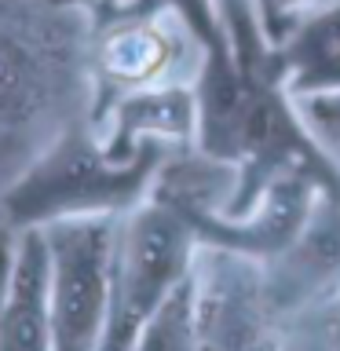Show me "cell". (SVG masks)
Instances as JSON below:
<instances>
[{"label":"cell","instance_id":"10","mask_svg":"<svg viewBox=\"0 0 340 351\" xmlns=\"http://www.w3.org/2000/svg\"><path fill=\"white\" fill-rule=\"evenodd\" d=\"M44 227L15 230L8 282L0 293V351H51V293Z\"/></svg>","mask_w":340,"mask_h":351},{"label":"cell","instance_id":"1","mask_svg":"<svg viewBox=\"0 0 340 351\" xmlns=\"http://www.w3.org/2000/svg\"><path fill=\"white\" fill-rule=\"evenodd\" d=\"M88 8L0 0V194L70 128L92 121Z\"/></svg>","mask_w":340,"mask_h":351},{"label":"cell","instance_id":"17","mask_svg":"<svg viewBox=\"0 0 340 351\" xmlns=\"http://www.w3.org/2000/svg\"><path fill=\"white\" fill-rule=\"evenodd\" d=\"M333 300H340V293H337V296H333Z\"/></svg>","mask_w":340,"mask_h":351},{"label":"cell","instance_id":"12","mask_svg":"<svg viewBox=\"0 0 340 351\" xmlns=\"http://www.w3.org/2000/svg\"><path fill=\"white\" fill-rule=\"evenodd\" d=\"M136 351H202L194 333V311H191V274L143 322L136 337Z\"/></svg>","mask_w":340,"mask_h":351},{"label":"cell","instance_id":"13","mask_svg":"<svg viewBox=\"0 0 340 351\" xmlns=\"http://www.w3.org/2000/svg\"><path fill=\"white\" fill-rule=\"evenodd\" d=\"M147 8L172 11V15L197 37V44H202L205 51H223V44H219V29H216L212 0H106V4H99V8L92 11V15H114V11H147Z\"/></svg>","mask_w":340,"mask_h":351},{"label":"cell","instance_id":"5","mask_svg":"<svg viewBox=\"0 0 340 351\" xmlns=\"http://www.w3.org/2000/svg\"><path fill=\"white\" fill-rule=\"evenodd\" d=\"M191 311L202 351H282L285 318L274 307L267 267L256 256L197 241Z\"/></svg>","mask_w":340,"mask_h":351},{"label":"cell","instance_id":"3","mask_svg":"<svg viewBox=\"0 0 340 351\" xmlns=\"http://www.w3.org/2000/svg\"><path fill=\"white\" fill-rule=\"evenodd\" d=\"M197 234L172 205L147 197L117 223L114 296L99 351H136L143 322L175 285L186 282Z\"/></svg>","mask_w":340,"mask_h":351},{"label":"cell","instance_id":"11","mask_svg":"<svg viewBox=\"0 0 340 351\" xmlns=\"http://www.w3.org/2000/svg\"><path fill=\"white\" fill-rule=\"evenodd\" d=\"M289 95H315L340 88V0H326L289 22L278 40Z\"/></svg>","mask_w":340,"mask_h":351},{"label":"cell","instance_id":"6","mask_svg":"<svg viewBox=\"0 0 340 351\" xmlns=\"http://www.w3.org/2000/svg\"><path fill=\"white\" fill-rule=\"evenodd\" d=\"M92 19V117L125 92L169 81H194L202 70L205 48L172 11L147 8Z\"/></svg>","mask_w":340,"mask_h":351},{"label":"cell","instance_id":"9","mask_svg":"<svg viewBox=\"0 0 340 351\" xmlns=\"http://www.w3.org/2000/svg\"><path fill=\"white\" fill-rule=\"evenodd\" d=\"M318 194H322L318 183H311L307 176L282 172L263 186V194L252 202L249 213L230 219L227 216H191V219L183 216V219L194 227L202 245H219L256 260H271L296 238V230L304 227Z\"/></svg>","mask_w":340,"mask_h":351},{"label":"cell","instance_id":"7","mask_svg":"<svg viewBox=\"0 0 340 351\" xmlns=\"http://www.w3.org/2000/svg\"><path fill=\"white\" fill-rule=\"evenodd\" d=\"M103 150L128 161L147 147H191L197 132V95L194 81L150 84L117 95L92 117Z\"/></svg>","mask_w":340,"mask_h":351},{"label":"cell","instance_id":"8","mask_svg":"<svg viewBox=\"0 0 340 351\" xmlns=\"http://www.w3.org/2000/svg\"><path fill=\"white\" fill-rule=\"evenodd\" d=\"M274 307L289 322L293 315L326 304L340 293V202L318 194L296 238L278 256L263 260Z\"/></svg>","mask_w":340,"mask_h":351},{"label":"cell","instance_id":"15","mask_svg":"<svg viewBox=\"0 0 340 351\" xmlns=\"http://www.w3.org/2000/svg\"><path fill=\"white\" fill-rule=\"evenodd\" d=\"M300 121L318 139V147L340 161V88L337 92H315V95H293Z\"/></svg>","mask_w":340,"mask_h":351},{"label":"cell","instance_id":"14","mask_svg":"<svg viewBox=\"0 0 340 351\" xmlns=\"http://www.w3.org/2000/svg\"><path fill=\"white\" fill-rule=\"evenodd\" d=\"M282 351H340V300L315 304L285 322Z\"/></svg>","mask_w":340,"mask_h":351},{"label":"cell","instance_id":"4","mask_svg":"<svg viewBox=\"0 0 340 351\" xmlns=\"http://www.w3.org/2000/svg\"><path fill=\"white\" fill-rule=\"evenodd\" d=\"M121 216H77L44 227L51 293V351H99L110 296Z\"/></svg>","mask_w":340,"mask_h":351},{"label":"cell","instance_id":"16","mask_svg":"<svg viewBox=\"0 0 340 351\" xmlns=\"http://www.w3.org/2000/svg\"><path fill=\"white\" fill-rule=\"evenodd\" d=\"M59 4H70V8H88V11H95L99 4H106V0H59Z\"/></svg>","mask_w":340,"mask_h":351},{"label":"cell","instance_id":"2","mask_svg":"<svg viewBox=\"0 0 340 351\" xmlns=\"http://www.w3.org/2000/svg\"><path fill=\"white\" fill-rule=\"evenodd\" d=\"M169 150L175 147H147L136 158L117 161L103 150L92 121H84L55 139L0 194V223L22 230L77 216H125L150 197Z\"/></svg>","mask_w":340,"mask_h":351}]
</instances>
